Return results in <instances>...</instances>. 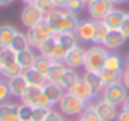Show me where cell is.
Returning a JSON list of instances; mask_svg holds the SVG:
<instances>
[{
    "label": "cell",
    "mask_w": 129,
    "mask_h": 121,
    "mask_svg": "<svg viewBox=\"0 0 129 121\" xmlns=\"http://www.w3.org/2000/svg\"><path fill=\"white\" fill-rule=\"evenodd\" d=\"M44 18L54 26L56 33H75L77 25L80 20L77 18V15L67 12L66 8H54L52 12H49Z\"/></svg>",
    "instance_id": "1"
},
{
    "label": "cell",
    "mask_w": 129,
    "mask_h": 121,
    "mask_svg": "<svg viewBox=\"0 0 129 121\" xmlns=\"http://www.w3.org/2000/svg\"><path fill=\"white\" fill-rule=\"evenodd\" d=\"M108 49L105 46L91 44L85 49V60H83V69L87 72H100L105 66V60L108 57Z\"/></svg>",
    "instance_id": "2"
},
{
    "label": "cell",
    "mask_w": 129,
    "mask_h": 121,
    "mask_svg": "<svg viewBox=\"0 0 129 121\" xmlns=\"http://www.w3.org/2000/svg\"><path fill=\"white\" fill-rule=\"evenodd\" d=\"M88 103L82 102V100L75 98L74 95H70V93H64V97L60 98V102L57 103V108H59V111L62 113L64 116H75V118H79L80 115H82L83 111H85Z\"/></svg>",
    "instance_id": "3"
},
{
    "label": "cell",
    "mask_w": 129,
    "mask_h": 121,
    "mask_svg": "<svg viewBox=\"0 0 129 121\" xmlns=\"http://www.w3.org/2000/svg\"><path fill=\"white\" fill-rule=\"evenodd\" d=\"M126 97H127V88L121 82L105 87L103 92H101V98H103L105 102L114 105V106H121L123 102L126 100Z\"/></svg>",
    "instance_id": "4"
},
{
    "label": "cell",
    "mask_w": 129,
    "mask_h": 121,
    "mask_svg": "<svg viewBox=\"0 0 129 121\" xmlns=\"http://www.w3.org/2000/svg\"><path fill=\"white\" fill-rule=\"evenodd\" d=\"M88 105L96 111L100 121H114V119H116V116H118V113H119L118 106H114V105H111V103L105 102L101 97H100V98L91 100Z\"/></svg>",
    "instance_id": "5"
},
{
    "label": "cell",
    "mask_w": 129,
    "mask_h": 121,
    "mask_svg": "<svg viewBox=\"0 0 129 121\" xmlns=\"http://www.w3.org/2000/svg\"><path fill=\"white\" fill-rule=\"evenodd\" d=\"M114 8L111 0H93L87 5V12H88V18L95 20V21H103L105 16Z\"/></svg>",
    "instance_id": "6"
},
{
    "label": "cell",
    "mask_w": 129,
    "mask_h": 121,
    "mask_svg": "<svg viewBox=\"0 0 129 121\" xmlns=\"http://www.w3.org/2000/svg\"><path fill=\"white\" fill-rule=\"evenodd\" d=\"M95 31H96V21H95V20H91V18L80 20L79 25H77V29H75V36L80 43L93 44Z\"/></svg>",
    "instance_id": "7"
},
{
    "label": "cell",
    "mask_w": 129,
    "mask_h": 121,
    "mask_svg": "<svg viewBox=\"0 0 129 121\" xmlns=\"http://www.w3.org/2000/svg\"><path fill=\"white\" fill-rule=\"evenodd\" d=\"M44 20V15L36 8V5H25L20 12V21L25 28H35L39 21Z\"/></svg>",
    "instance_id": "8"
},
{
    "label": "cell",
    "mask_w": 129,
    "mask_h": 121,
    "mask_svg": "<svg viewBox=\"0 0 129 121\" xmlns=\"http://www.w3.org/2000/svg\"><path fill=\"white\" fill-rule=\"evenodd\" d=\"M83 60H85V49L80 44H77L75 48L69 49V51L66 52V57H64L62 62L67 69L79 70L80 67H83Z\"/></svg>",
    "instance_id": "9"
},
{
    "label": "cell",
    "mask_w": 129,
    "mask_h": 121,
    "mask_svg": "<svg viewBox=\"0 0 129 121\" xmlns=\"http://www.w3.org/2000/svg\"><path fill=\"white\" fill-rule=\"evenodd\" d=\"M7 82H8V88H10V97L18 98V100L21 98L26 93V90L29 88V85L25 80L23 74H20V75H16V77H12V79H7Z\"/></svg>",
    "instance_id": "10"
},
{
    "label": "cell",
    "mask_w": 129,
    "mask_h": 121,
    "mask_svg": "<svg viewBox=\"0 0 129 121\" xmlns=\"http://www.w3.org/2000/svg\"><path fill=\"white\" fill-rule=\"evenodd\" d=\"M67 93H70V95H74L75 98L82 100V102H85V103H90L91 100L98 98V97H95V93L91 92V88H90V87L87 85L85 82H83L82 79H80L79 82H77L75 85L72 87V88H69V90H67Z\"/></svg>",
    "instance_id": "11"
},
{
    "label": "cell",
    "mask_w": 129,
    "mask_h": 121,
    "mask_svg": "<svg viewBox=\"0 0 129 121\" xmlns=\"http://www.w3.org/2000/svg\"><path fill=\"white\" fill-rule=\"evenodd\" d=\"M124 43H126V36L121 33V29H110L106 39H105L103 46L108 49L110 52H114L116 49L123 48Z\"/></svg>",
    "instance_id": "12"
},
{
    "label": "cell",
    "mask_w": 129,
    "mask_h": 121,
    "mask_svg": "<svg viewBox=\"0 0 129 121\" xmlns=\"http://www.w3.org/2000/svg\"><path fill=\"white\" fill-rule=\"evenodd\" d=\"M126 18V12L121 8H113L106 16H105L103 23L108 26L110 29H121L123 26V21Z\"/></svg>",
    "instance_id": "13"
},
{
    "label": "cell",
    "mask_w": 129,
    "mask_h": 121,
    "mask_svg": "<svg viewBox=\"0 0 129 121\" xmlns=\"http://www.w3.org/2000/svg\"><path fill=\"white\" fill-rule=\"evenodd\" d=\"M0 121H18V103L10 100L0 103Z\"/></svg>",
    "instance_id": "14"
},
{
    "label": "cell",
    "mask_w": 129,
    "mask_h": 121,
    "mask_svg": "<svg viewBox=\"0 0 129 121\" xmlns=\"http://www.w3.org/2000/svg\"><path fill=\"white\" fill-rule=\"evenodd\" d=\"M43 93L47 97V100H49L51 103H52L54 106L57 105V103L60 102V98L64 97V88L59 85V83H51V82H46V85L43 87Z\"/></svg>",
    "instance_id": "15"
},
{
    "label": "cell",
    "mask_w": 129,
    "mask_h": 121,
    "mask_svg": "<svg viewBox=\"0 0 129 121\" xmlns=\"http://www.w3.org/2000/svg\"><path fill=\"white\" fill-rule=\"evenodd\" d=\"M82 80L91 88V92L95 93V97L101 95L105 87H103V83H101V79H100V75H98V72H87L85 70V72L82 74Z\"/></svg>",
    "instance_id": "16"
},
{
    "label": "cell",
    "mask_w": 129,
    "mask_h": 121,
    "mask_svg": "<svg viewBox=\"0 0 129 121\" xmlns=\"http://www.w3.org/2000/svg\"><path fill=\"white\" fill-rule=\"evenodd\" d=\"M67 67L64 66V62H57V60H52V64H51L49 70H47L46 74V80L51 83H59L60 79H62L64 72H66Z\"/></svg>",
    "instance_id": "17"
},
{
    "label": "cell",
    "mask_w": 129,
    "mask_h": 121,
    "mask_svg": "<svg viewBox=\"0 0 129 121\" xmlns=\"http://www.w3.org/2000/svg\"><path fill=\"white\" fill-rule=\"evenodd\" d=\"M16 31H18V29H16L15 26L8 25V23L0 25V49L10 48V44H12V41H13V38H15Z\"/></svg>",
    "instance_id": "18"
},
{
    "label": "cell",
    "mask_w": 129,
    "mask_h": 121,
    "mask_svg": "<svg viewBox=\"0 0 129 121\" xmlns=\"http://www.w3.org/2000/svg\"><path fill=\"white\" fill-rule=\"evenodd\" d=\"M35 59H36V52L33 51L31 48L25 49V51H21V52H16V62L21 67V70L31 69L33 64H35Z\"/></svg>",
    "instance_id": "19"
},
{
    "label": "cell",
    "mask_w": 129,
    "mask_h": 121,
    "mask_svg": "<svg viewBox=\"0 0 129 121\" xmlns=\"http://www.w3.org/2000/svg\"><path fill=\"white\" fill-rule=\"evenodd\" d=\"M54 41L57 44H60L66 51H69V49L75 48L79 44V39H77L75 33H56L54 35Z\"/></svg>",
    "instance_id": "20"
},
{
    "label": "cell",
    "mask_w": 129,
    "mask_h": 121,
    "mask_svg": "<svg viewBox=\"0 0 129 121\" xmlns=\"http://www.w3.org/2000/svg\"><path fill=\"white\" fill-rule=\"evenodd\" d=\"M103 69L113 70V72H123L124 70V60L119 54H116V52H108V57L105 60Z\"/></svg>",
    "instance_id": "21"
},
{
    "label": "cell",
    "mask_w": 129,
    "mask_h": 121,
    "mask_svg": "<svg viewBox=\"0 0 129 121\" xmlns=\"http://www.w3.org/2000/svg\"><path fill=\"white\" fill-rule=\"evenodd\" d=\"M82 79V75H80L77 70H74V69H66V72H64V75H62V79H60V82H59V85L64 88V92H67L69 88H72L74 85H75L79 80Z\"/></svg>",
    "instance_id": "22"
},
{
    "label": "cell",
    "mask_w": 129,
    "mask_h": 121,
    "mask_svg": "<svg viewBox=\"0 0 129 121\" xmlns=\"http://www.w3.org/2000/svg\"><path fill=\"white\" fill-rule=\"evenodd\" d=\"M23 77H25V80L28 82L29 87H43L46 85V77L43 75V74L36 72L35 69H28V70H23Z\"/></svg>",
    "instance_id": "23"
},
{
    "label": "cell",
    "mask_w": 129,
    "mask_h": 121,
    "mask_svg": "<svg viewBox=\"0 0 129 121\" xmlns=\"http://www.w3.org/2000/svg\"><path fill=\"white\" fill-rule=\"evenodd\" d=\"M26 38H28L29 48H31V49H36V51H38V49L41 48V46H43V43L47 39L46 36L41 35V33H39L36 28H29L28 31H26Z\"/></svg>",
    "instance_id": "24"
},
{
    "label": "cell",
    "mask_w": 129,
    "mask_h": 121,
    "mask_svg": "<svg viewBox=\"0 0 129 121\" xmlns=\"http://www.w3.org/2000/svg\"><path fill=\"white\" fill-rule=\"evenodd\" d=\"M101 79V83L103 87H108V85H113V83H118L121 82V77H123V72H113V70H106V69H101L98 72Z\"/></svg>",
    "instance_id": "25"
},
{
    "label": "cell",
    "mask_w": 129,
    "mask_h": 121,
    "mask_svg": "<svg viewBox=\"0 0 129 121\" xmlns=\"http://www.w3.org/2000/svg\"><path fill=\"white\" fill-rule=\"evenodd\" d=\"M43 93V88L41 87H29L28 90H26V93L20 98V102L21 103H26V105H29V106H33L35 108V105H36V102H38V98H39V95Z\"/></svg>",
    "instance_id": "26"
},
{
    "label": "cell",
    "mask_w": 129,
    "mask_h": 121,
    "mask_svg": "<svg viewBox=\"0 0 129 121\" xmlns=\"http://www.w3.org/2000/svg\"><path fill=\"white\" fill-rule=\"evenodd\" d=\"M28 48H29V43H28V38H26V33L16 31L15 38H13L12 44H10V49H13L15 52H21Z\"/></svg>",
    "instance_id": "27"
},
{
    "label": "cell",
    "mask_w": 129,
    "mask_h": 121,
    "mask_svg": "<svg viewBox=\"0 0 129 121\" xmlns=\"http://www.w3.org/2000/svg\"><path fill=\"white\" fill-rule=\"evenodd\" d=\"M51 64H52V60H51L49 57H46V56H41V54H36L35 64H33L31 69H35L36 72L43 74V75L46 77V74H47V70H49Z\"/></svg>",
    "instance_id": "28"
},
{
    "label": "cell",
    "mask_w": 129,
    "mask_h": 121,
    "mask_svg": "<svg viewBox=\"0 0 129 121\" xmlns=\"http://www.w3.org/2000/svg\"><path fill=\"white\" fill-rule=\"evenodd\" d=\"M108 33H110V28L105 25L103 21H96V31H95V39H93V44L98 46H103L105 39H106Z\"/></svg>",
    "instance_id": "29"
},
{
    "label": "cell",
    "mask_w": 129,
    "mask_h": 121,
    "mask_svg": "<svg viewBox=\"0 0 129 121\" xmlns=\"http://www.w3.org/2000/svg\"><path fill=\"white\" fill-rule=\"evenodd\" d=\"M20 74H23L21 67L18 66V62H10V64H5L3 66V70H2V77H5V79H12V77H16L20 75Z\"/></svg>",
    "instance_id": "30"
},
{
    "label": "cell",
    "mask_w": 129,
    "mask_h": 121,
    "mask_svg": "<svg viewBox=\"0 0 129 121\" xmlns=\"http://www.w3.org/2000/svg\"><path fill=\"white\" fill-rule=\"evenodd\" d=\"M33 106L26 103H18V121H33Z\"/></svg>",
    "instance_id": "31"
},
{
    "label": "cell",
    "mask_w": 129,
    "mask_h": 121,
    "mask_svg": "<svg viewBox=\"0 0 129 121\" xmlns=\"http://www.w3.org/2000/svg\"><path fill=\"white\" fill-rule=\"evenodd\" d=\"M64 8H66L67 12L77 15V13H80L82 10H85L87 5H85V2H83V0H67V3H66V7H64Z\"/></svg>",
    "instance_id": "32"
},
{
    "label": "cell",
    "mask_w": 129,
    "mask_h": 121,
    "mask_svg": "<svg viewBox=\"0 0 129 121\" xmlns=\"http://www.w3.org/2000/svg\"><path fill=\"white\" fill-rule=\"evenodd\" d=\"M0 60H2L3 66H5V64H10V62H15L16 60V52L13 51V49H10V48L0 49Z\"/></svg>",
    "instance_id": "33"
},
{
    "label": "cell",
    "mask_w": 129,
    "mask_h": 121,
    "mask_svg": "<svg viewBox=\"0 0 129 121\" xmlns=\"http://www.w3.org/2000/svg\"><path fill=\"white\" fill-rule=\"evenodd\" d=\"M35 5H36V8H38L44 16H46L49 12H52V10L56 8V5H54L52 0H38V2H36Z\"/></svg>",
    "instance_id": "34"
},
{
    "label": "cell",
    "mask_w": 129,
    "mask_h": 121,
    "mask_svg": "<svg viewBox=\"0 0 129 121\" xmlns=\"http://www.w3.org/2000/svg\"><path fill=\"white\" fill-rule=\"evenodd\" d=\"M54 46H56V41H54V36H52V38L46 39V41L43 43V46L38 49V54L49 57V56H51V52H52V49H54Z\"/></svg>",
    "instance_id": "35"
},
{
    "label": "cell",
    "mask_w": 129,
    "mask_h": 121,
    "mask_svg": "<svg viewBox=\"0 0 129 121\" xmlns=\"http://www.w3.org/2000/svg\"><path fill=\"white\" fill-rule=\"evenodd\" d=\"M10 100V88H8V82L5 77L0 75V103Z\"/></svg>",
    "instance_id": "36"
},
{
    "label": "cell",
    "mask_w": 129,
    "mask_h": 121,
    "mask_svg": "<svg viewBox=\"0 0 129 121\" xmlns=\"http://www.w3.org/2000/svg\"><path fill=\"white\" fill-rule=\"evenodd\" d=\"M66 49L62 48L60 44H57L56 43V46H54V49H52V52H51V56H49V59L51 60H57V62H62L64 57H66Z\"/></svg>",
    "instance_id": "37"
},
{
    "label": "cell",
    "mask_w": 129,
    "mask_h": 121,
    "mask_svg": "<svg viewBox=\"0 0 129 121\" xmlns=\"http://www.w3.org/2000/svg\"><path fill=\"white\" fill-rule=\"evenodd\" d=\"M79 119H80V121H100V118H98V115H96V111H95V110L91 108L90 105H87L85 111H83L82 115L79 116Z\"/></svg>",
    "instance_id": "38"
},
{
    "label": "cell",
    "mask_w": 129,
    "mask_h": 121,
    "mask_svg": "<svg viewBox=\"0 0 129 121\" xmlns=\"http://www.w3.org/2000/svg\"><path fill=\"white\" fill-rule=\"evenodd\" d=\"M51 110H52V108H51ZM51 110L49 108H35V110H33V121H44L46 116L49 115Z\"/></svg>",
    "instance_id": "39"
},
{
    "label": "cell",
    "mask_w": 129,
    "mask_h": 121,
    "mask_svg": "<svg viewBox=\"0 0 129 121\" xmlns=\"http://www.w3.org/2000/svg\"><path fill=\"white\" fill-rule=\"evenodd\" d=\"M44 121H64V115L59 111V110H51L49 111V115L46 116V119Z\"/></svg>",
    "instance_id": "40"
},
{
    "label": "cell",
    "mask_w": 129,
    "mask_h": 121,
    "mask_svg": "<svg viewBox=\"0 0 129 121\" xmlns=\"http://www.w3.org/2000/svg\"><path fill=\"white\" fill-rule=\"evenodd\" d=\"M121 33L126 36V39L129 38V13H126V18H124L123 26H121Z\"/></svg>",
    "instance_id": "41"
},
{
    "label": "cell",
    "mask_w": 129,
    "mask_h": 121,
    "mask_svg": "<svg viewBox=\"0 0 129 121\" xmlns=\"http://www.w3.org/2000/svg\"><path fill=\"white\" fill-rule=\"evenodd\" d=\"M121 83H123L124 87L129 90V67L126 66L124 67V70H123V77H121Z\"/></svg>",
    "instance_id": "42"
},
{
    "label": "cell",
    "mask_w": 129,
    "mask_h": 121,
    "mask_svg": "<svg viewBox=\"0 0 129 121\" xmlns=\"http://www.w3.org/2000/svg\"><path fill=\"white\" fill-rule=\"evenodd\" d=\"M114 121H129V113L124 111V110H119V113H118Z\"/></svg>",
    "instance_id": "43"
},
{
    "label": "cell",
    "mask_w": 129,
    "mask_h": 121,
    "mask_svg": "<svg viewBox=\"0 0 129 121\" xmlns=\"http://www.w3.org/2000/svg\"><path fill=\"white\" fill-rule=\"evenodd\" d=\"M52 2H54V5H56L57 8H64L66 3H67V0H52Z\"/></svg>",
    "instance_id": "44"
},
{
    "label": "cell",
    "mask_w": 129,
    "mask_h": 121,
    "mask_svg": "<svg viewBox=\"0 0 129 121\" xmlns=\"http://www.w3.org/2000/svg\"><path fill=\"white\" fill-rule=\"evenodd\" d=\"M121 110H124V111L129 113V95L126 97V100L123 102V105H121Z\"/></svg>",
    "instance_id": "45"
},
{
    "label": "cell",
    "mask_w": 129,
    "mask_h": 121,
    "mask_svg": "<svg viewBox=\"0 0 129 121\" xmlns=\"http://www.w3.org/2000/svg\"><path fill=\"white\" fill-rule=\"evenodd\" d=\"M13 2H15V0H0V7H8V5H12Z\"/></svg>",
    "instance_id": "46"
},
{
    "label": "cell",
    "mask_w": 129,
    "mask_h": 121,
    "mask_svg": "<svg viewBox=\"0 0 129 121\" xmlns=\"http://www.w3.org/2000/svg\"><path fill=\"white\" fill-rule=\"evenodd\" d=\"M111 2H113V5L116 7V5H124V3H127L129 0H111Z\"/></svg>",
    "instance_id": "47"
},
{
    "label": "cell",
    "mask_w": 129,
    "mask_h": 121,
    "mask_svg": "<svg viewBox=\"0 0 129 121\" xmlns=\"http://www.w3.org/2000/svg\"><path fill=\"white\" fill-rule=\"evenodd\" d=\"M23 3H25V5H35L36 2H38V0H21Z\"/></svg>",
    "instance_id": "48"
},
{
    "label": "cell",
    "mask_w": 129,
    "mask_h": 121,
    "mask_svg": "<svg viewBox=\"0 0 129 121\" xmlns=\"http://www.w3.org/2000/svg\"><path fill=\"white\" fill-rule=\"evenodd\" d=\"M2 70H3V64H2V60H0V75H2Z\"/></svg>",
    "instance_id": "49"
},
{
    "label": "cell",
    "mask_w": 129,
    "mask_h": 121,
    "mask_svg": "<svg viewBox=\"0 0 129 121\" xmlns=\"http://www.w3.org/2000/svg\"><path fill=\"white\" fill-rule=\"evenodd\" d=\"M83 2H85V5H88V3H90V2H93V0H83Z\"/></svg>",
    "instance_id": "50"
},
{
    "label": "cell",
    "mask_w": 129,
    "mask_h": 121,
    "mask_svg": "<svg viewBox=\"0 0 129 121\" xmlns=\"http://www.w3.org/2000/svg\"><path fill=\"white\" fill-rule=\"evenodd\" d=\"M126 66L129 67V56H127V59H126Z\"/></svg>",
    "instance_id": "51"
},
{
    "label": "cell",
    "mask_w": 129,
    "mask_h": 121,
    "mask_svg": "<svg viewBox=\"0 0 129 121\" xmlns=\"http://www.w3.org/2000/svg\"><path fill=\"white\" fill-rule=\"evenodd\" d=\"M75 121H80V119H79V118H77V119H75Z\"/></svg>",
    "instance_id": "52"
},
{
    "label": "cell",
    "mask_w": 129,
    "mask_h": 121,
    "mask_svg": "<svg viewBox=\"0 0 129 121\" xmlns=\"http://www.w3.org/2000/svg\"><path fill=\"white\" fill-rule=\"evenodd\" d=\"M64 121H67V119H64Z\"/></svg>",
    "instance_id": "53"
}]
</instances>
